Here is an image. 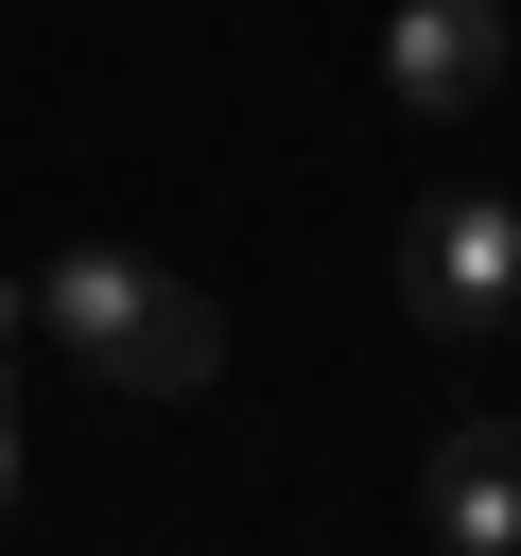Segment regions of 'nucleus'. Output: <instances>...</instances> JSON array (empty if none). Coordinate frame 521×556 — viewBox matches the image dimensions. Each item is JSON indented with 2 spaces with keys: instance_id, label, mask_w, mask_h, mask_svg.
Returning a JSON list of instances; mask_svg holds the SVG:
<instances>
[{
  "instance_id": "obj_6",
  "label": "nucleus",
  "mask_w": 521,
  "mask_h": 556,
  "mask_svg": "<svg viewBox=\"0 0 521 556\" xmlns=\"http://www.w3.org/2000/svg\"><path fill=\"white\" fill-rule=\"evenodd\" d=\"M0 521H17V434H0Z\"/></svg>"
},
{
  "instance_id": "obj_7",
  "label": "nucleus",
  "mask_w": 521,
  "mask_h": 556,
  "mask_svg": "<svg viewBox=\"0 0 521 556\" xmlns=\"http://www.w3.org/2000/svg\"><path fill=\"white\" fill-rule=\"evenodd\" d=\"M0 17H35V0H0Z\"/></svg>"
},
{
  "instance_id": "obj_5",
  "label": "nucleus",
  "mask_w": 521,
  "mask_h": 556,
  "mask_svg": "<svg viewBox=\"0 0 521 556\" xmlns=\"http://www.w3.org/2000/svg\"><path fill=\"white\" fill-rule=\"evenodd\" d=\"M17 330H35V278H0V365H17Z\"/></svg>"
},
{
  "instance_id": "obj_3",
  "label": "nucleus",
  "mask_w": 521,
  "mask_h": 556,
  "mask_svg": "<svg viewBox=\"0 0 521 556\" xmlns=\"http://www.w3.org/2000/svg\"><path fill=\"white\" fill-rule=\"evenodd\" d=\"M504 70H521V0H399L382 17V104L399 122H486Z\"/></svg>"
},
{
  "instance_id": "obj_1",
  "label": "nucleus",
  "mask_w": 521,
  "mask_h": 556,
  "mask_svg": "<svg viewBox=\"0 0 521 556\" xmlns=\"http://www.w3.org/2000/svg\"><path fill=\"white\" fill-rule=\"evenodd\" d=\"M35 348H69V365L122 382V400H208V382H226V295L174 278L156 243H69V261L35 278Z\"/></svg>"
},
{
  "instance_id": "obj_2",
  "label": "nucleus",
  "mask_w": 521,
  "mask_h": 556,
  "mask_svg": "<svg viewBox=\"0 0 521 556\" xmlns=\"http://www.w3.org/2000/svg\"><path fill=\"white\" fill-rule=\"evenodd\" d=\"M399 313H417L434 348H486V330L521 313V208H504V191H417V208H399Z\"/></svg>"
},
{
  "instance_id": "obj_4",
  "label": "nucleus",
  "mask_w": 521,
  "mask_h": 556,
  "mask_svg": "<svg viewBox=\"0 0 521 556\" xmlns=\"http://www.w3.org/2000/svg\"><path fill=\"white\" fill-rule=\"evenodd\" d=\"M417 521L452 556H521V417H452L434 469H417Z\"/></svg>"
}]
</instances>
